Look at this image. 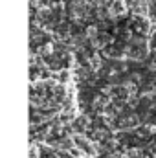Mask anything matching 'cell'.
Listing matches in <instances>:
<instances>
[{
	"mask_svg": "<svg viewBox=\"0 0 156 158\" xmlns=\"http://www.w3.org/2000/svg\"><path fill=\"white\" fill-rule=\"evenodd\" d=\"M109 98L105 96V94H101V96H97L96 99H94V103H92V107L96 109V110H107L109 107Z\"/></svg>",
	"mask_w": 156,
	"mask_h": 158,
	"instance_id": "6da1fadb",
	"label": "cell"
},
{
	"mask_svg": "<svg viewBox=\"0 0 156 158\" xmlns=\"http://www.w3.org/2000/svg\"><path fill=\"white\" fill-rule=\"evenodd\" d=\"M70 77H72L70 70H61V72H57V74H55V79H57L59 83H68Z\"/></svg>",
	"mask_w": 156,
	"mask_h": 158,
	"instance_id": "7a4b0ae2",
	"label": "cell"
}]
</instances>
